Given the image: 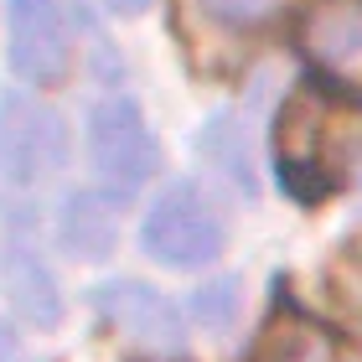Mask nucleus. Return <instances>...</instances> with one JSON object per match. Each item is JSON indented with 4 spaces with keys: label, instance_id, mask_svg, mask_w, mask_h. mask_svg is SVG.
<instances>
[{
    "label": "nucleus",
    "instance_id": "1",
    "mask_svg": "<svg viewBox=\"0 0 362 362\" xmlns=\"http://www.w3.org/2000/svg\"><path fill=\"white\" fill-rule=\"evenodd\" d=\"M362 151V104L341 88L300 83L279 114V181L295 197L337 192L341 171Z\"/></svg>",
    "mask_w": 362,
    "mask_h": 362
},
{
    "label": "nucleus",
    "instance_id": "2",
    "mask_svg": "<svg viewBox=\"0 0 362 362\" xmlns=\"http://www.w3.org/2000/svg\"><path fill=\"white\" fill-rule=\"evenodd\" d=\"M140 238H145V254L160 264L197 269L223 254V218L207 207V197L197 187H166L156 197V207L145 212Z\"/></svg>",
    "mask_w": 362,
    "mask_h": 362
},
{
    "label": "nucleus",
    "instance_id": "3",
    "mask_svg": "<svg viewBox=\"0 0 362 362\" xmlns=\"http://www.w3.org/2000/svg\"><path fill=\"white\" fill-rule=\"evenodd\" d=\"M88 156H93V171L104 176L109 192H140L145 181L156 176L160 166V151H156V135L145 124V114L129 104V98H104L88 119Z\"/></svg>",
    "mask_w": 362,
    "mask_h": 362
},
{
    "label": "nucleus",
    "instance_id": "4",
    "mask_svg": "<svg viewBox=\"0 0 362 362\" xmlns=\"http://www.w3.org/2000/svg\"><path fill=\"white\" fill-rule=\"evenodd\" d=\"M62 160H68V129L57 114L26 93L0 98V171L16 187H37L62 171Z\"/></svg>",
    "mask_w": 362,
    "mask_h": 362
},
{
    "label": "nucleus",
    "instance_id": "5",
    "mask_svg": "<svg viewBox=\"0 0 362 362\" xmlns=\"http://www.w3.org/2000/svg\"><path fill=\"white\" fill-rule=\"evenodd\" d=\"M11 68L37 88H52L73 68V26L62 0H11Z\"/></svg>",
    "mask_w": 362,
    "mask_h": 362
},
{
    "label": "nucleus",
    "instance_id": "6",
    "mask_svg": "<svg viewBox=\"0 0 362 362\" xmlns=\"http://www.w3.org/2000/svg\"><path fill=\"white\" fill-rule=\"evenodd\" d=\"M93 300H98V310H104V321L129 341V347L156 352V357H176L181 347H187L181 310H176L160 290L140 285V279H114V285H98Z\"/></svg>",
    "mask_w": 362,
    "mask_h": 362
},
{
    "label": "nucleus",
    "instance_id": "7",
    "mask_svg": "<svg viewBox=\"0 0 362 362\" xmlns=\"http://www.w3.org/2000/svg\"><path fill=\"white\" fill-rule=\"evenodd\" d=\"M300 47L337 78L362 73V0H316L300 16Z\"/></svg>",
    "mask_w": 362,
    "mask_h": 362
},
{
    "label": "nucleus",
    "instance_id": "8",
    "mask_svg": "<svg viewBox=\"0 0 362 362\" xmlns=\"http://www.w3.org/2000/svg\"><path fill=\"white\" fill-rule=\"evenodd\" d=\"M254 362H341V341L326 332L321 321L300 316V310H285V316H274L269 332L259 337Z\"/></svg>",
    "mask_w": 362,
    "mask_h": 362
},
{
    "label": "nucleus",
    "instance_id": "9",
    "mask_svg": "<svg viewBox=\"0 0 362 362\" xmlns=\"http://www.w3.org/2000/svg\"><path fill=\"white\" fill-rule=\"evenodd\" d=\"M119 238V212L98 192H73L62 202V249L78 259H104Z\"/></svg>",
    "mask_w": 362,
    "mask_h": 362
},
{
    "label": "nucleus",
    "instance_id": "10",
    "mask_svg": "<svg viewBox=\"0 0 362 362\" xmlns=\"http://www.w3.org/2000/svg\"><path fill=\"white\" fill-rule=\"evenodd\" d=\"M6 290H11V300H16V310H21L26 321H37V326H57V316H62L57 285H52L47 264L26 249V243H16L11 259H6Z\"/></svg>",
    "mask_w": 362,
    "mask_h": 362
},
{
    "label": "nucleus",
    "instance_id": "11",
    "mask_svg": "<svg viewBox=\"0 0 362 362\" xmlns=\"http://www.w3.org/2000/svg\"><path fill=\"white\" fill-rule=\"evenodd\" d=\"M202 156L238 181L243 192H254V160H249V140L233 129V119H212V129L202 135Z\"/></svg>",
    "mask_w": 362,
    "mask_h": 362
},
{
    "label": "nucleus",
    "instance_id": "12",
    "mask_svg": "<svg viewBox=\"0 0 362 362\" xmlns=\"http://www.w3.org/2000/svg\"><path fill=\"white\" fill-rule=\"evenodd\" d=\"M243 285L238 279H212V285H202L197 290V300H192V310H197V321H202V332H233V321H238V305H243V295H238Z\"/></svg>",
    "mask_w": 362,
    "mask_h": 362
},
{
    "label": "nucleus",
    "instance_id": "13",
    "mask_svg": "<svg viewBox=\"0 0 362 362\" xmlns=\"http://www.w3.org/2000/svg\"><path fill=\"white\" fill-rule=\"evenodd\" d=\"M197 11L207 16L212 26H228V31H243V26H259L279 11V0H192Z\"/></svg>",
    "mask_w": 362,
    "mask_h": 362
},
{
    "label": "nucleus",
    "instance_id": "14",
    "mask_svg": "<svg viewBox=\"0 0 362 362\" xmlns=\"http://www.w3.org/2000/svg\"><path fill=\"white\" fill-rule=\"evenodd\" d=\"M0 362H26V352H21V341L11 337V326H0Z\"/></svg>",
    "mask_w": 362,
    "mask_h": 362
},
{
    "label": "nucleus",
    "instance_id": "15",
    "mask_svg": "<svg viewBox=\"0 0 362 362\" xmlns=\"http://www.w3.org/2000/svg\"><path fill=\"white\" fill-rule=\"evenodd\" d=\"M109 11H119V16H140L145 6H151V0H104Z\"/></svg>",
    "mask_w": 362,
    "mask_h": 362
}]
</instances>
